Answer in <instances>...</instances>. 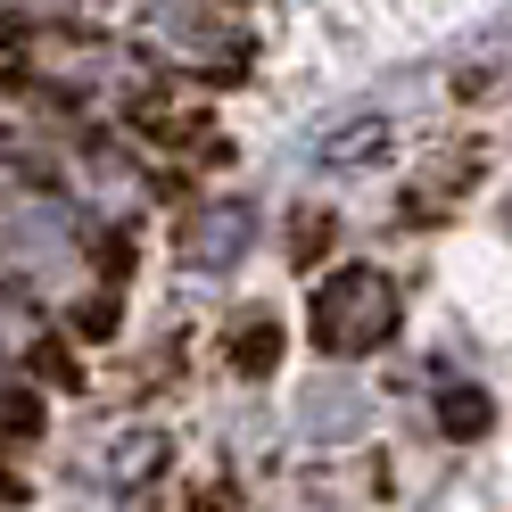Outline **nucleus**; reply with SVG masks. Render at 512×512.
Masks as SVG:
<instances>
[]
</instances>
